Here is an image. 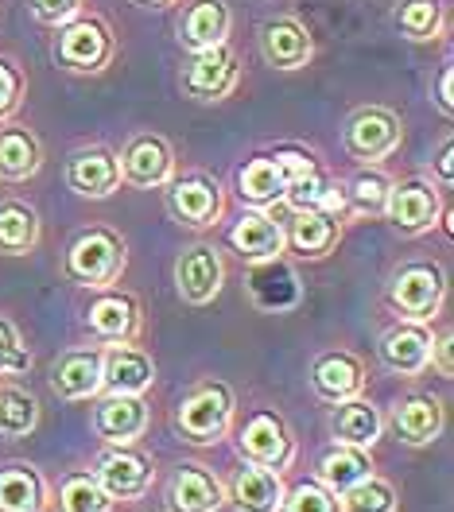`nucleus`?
<instances>
[{
	"label": "nucleus",
	"instance_id": "nucleus-1",
	"mask_svg": "<svg viewBox=\"0 0 454 512\" xmlns=\"http://www.w3.org/2000/svg\"><path fill=\"white\" fill-rule=\"evenodd\" d=\"M125 264H129V245L117 229L109 225H90L82 229L63 256V276L78 288H113L121 276H125Z\"/></svg>",
	"mask_w": 454,
	"mask_h": 512
},
{
	"label": "nucleus",
	"instance_id": "nucleus-2",
	"mask_svg": "<svg viewBox=\"0 0 454 512\" xmlns=\"http://www.w3.org/2000/svg\"><path fill=\"white\" fill-rule=\"evenodd\" d=\"M237 416V396L226 381L218 377H206L187 388V396L179 400L175 408V431L195 443V447H210V443H222L233 427Z\"/></svg>",
	"mask_w": 454,
	"mask_h": 512
},
{
	"label": "nucleus",
	"instance_id": "nucleus-3",
	"mask_svg": "<svg viewBox=\"0 0 454 512\" xmlns=\"http://www.w3.org/2000/svg\"><path fill=\"white\" fill-rule=\"evenodd\" d=\"M233 443H237V454L249 466H264L272 474H284L295 462L292 427H288V419L280 416V412H272V408H253L249 416L237 423Z\"/></svg>",
	"mask_w": 454,
	"mask_h": 512
},
{
	"label": "nucleus",
	"instance_id": "nucleus-4",
	"mask_svg": "<svg viewBox=\"0 0 454 512\" xmlns=\"http://www.w3.org/2000/svg\"><path fill=\"white\" fill-rule=\"evenodd\" d=\"M389 307L408 322H427L439 315L443 299H447V272L435 260H408L404 268H396L385 291Z\"/></svg>",
	"mask_w": 454,
	"mask_h": 512
},
{
	"label": "nucleus",
	"instance_id": "nucleus-5",
	"mask_svg": "<svg viewBox=\"0 0 454 512\" xmlns=\"http://www.w3.org/2000/svg\"><path fill=\"white\" fill-rule=\"evenodd\" d=\"M311 156H303L299 148H280L272 156H253L245 160V167L237 171V191L241 202H249L253 210H272V206H284V194L292 187V179L311 167Z\"/></svg>",
	"mask_w": 454,
	"mask_h": 512
},
{
	"label": "nucleus",
	"instance_id": "nucleus-6",
	"mask_svg": "<svg viewBox=\"0 0 454 512\" xmlns=\"http://www.w3.org/2000/svg\"><path fill=\"white\" fill-rule=\"evenodd\" d=\"M400 140H404V125L385 105H361L342 125V148L361 167L385 163L400 148Z\"/></svg>",
	"mask_w": 454,
	"mask_h": 512
},
{
	"label": "nucleus",
	"instance_id": "nucleus-7",
	"mask_svg": "<svg viewBox=\"0 0 454 512\" xmlns=\"http://www.w3.org/2000/svg\"><path fill=\"white\" fill-rule=\"evenodd\" d=\"M163 202H167L171 222H179L183 229H214L226 214V191L206 171L175 175L163 187Z\"/></svg>",
	"mask_w": 454,
	"mask_h": 512
},
{
	"label": "nucleus",
	"instance_id": "nucleus-8",
	"mask_svg": "<svg viewBox=\"0 0 454 512\" xmlns=\"http://www.w3.org/2000/svg\"><path fill=\"white\" fill-rule=\"evenodd\" d=\"M117 55V39L113 28L101 16H74L59 28L55 39V59L70 70V74H101Z\"/></svg>",
	"mask_w": 454,
	"mask_h": 512
},
{
	"label": "nucleus",
	"instance_id": "nucleus-9",
	"mask_svg": "<svg viewBox=\"0 0 454 512\" xmlns=\"http://www.w3.org/2000/svg\"><path fill=\"white\" fill-rule=\"evenodd\" d=\"M385 222L400 233V237H420L431 233L439 218H443V194L431 179H404L392 183L389 202H385Z\"/></svg>",
	"mask_w": 454,
	"mask_h": 512
},
{
	"label": "nucleus",
	"instance_id": "nucleus-10",
	"mask_svg": "<svg viewBox=\"0 0 454 512\" xmlns=\"http://www.w3.org/2000/svg\"><path fill=\"white\" fill-rule=\"evenodd\" d=\"M90 474L109 493V501H140L156 481V462H152V454L136 450L132 443L129 447H105Z\"/></svg>",
	"mask_w": 454,
	"mask_h": 512
},
{
	"label": "nucleus",
	"instance_id": "nucleus-11",
	"mask_svg": "<svg viewBox=\"0 0 454 512\" xmlns=\"http://www.w3.org/2000/svg\"><path fill=\"white\" fill-rule=\"evenodd\" d=\"M117 160H121V183L136 191H163L175 179V148L160 132H136Z\"/></svg>",
	"mask_w": 454,
	"mask_h": 512
},
{
	"label": "nucleus",
	"instance_id": "nucleus-12",
	"mask_svg": "<svg viewBox=\"0 0 454 512\" xmlns=\"http://www.w3.org/2000/svg\"><path fill=\"white\" fill-rule=\"evenodd\" d=\"M237 82H241V63L229 43L198 51L195 59L183 66V78H179L183 94L191 101H222L237 90Z\"/></svg>",
	"mask_w": 454,
	"mask_h": 512
},
{
	"label": "nucleus",
	"instance_id": "nucleus-13",
	"mask_svg": "<svg viewBox=\"0 0 454 512\" xmlns=\"http://www.w3.org/2000/svg\"><path fill=\"white\" fill-rule=\"evenodd\" d=\"M226 284V264L222 253L210 241H198L191 249H183L175 260V291L183 303L191 307H206L218 299V291Z\"/></svg>",
	"mask_w": 454,
	"mask_h": 512
},
{
	"label": "nucleus",
	"instance_id": "nucleus-14",
	"mask_svg": "<svg viewBox=\"0 0 454 512\" xmlns=\"http://www.w3.org/2000/svg\"><path fill=\"white\" fill-rule=\"evenodd\" d=\"M66 187L78 198H109L121 187V160L105 144H86L66 156Z\"/></svg>",
	"mask_w": 454,
	"mask_h": 512
},
{
	"label": "nucleus",
	"instance_id": "nucleus-15",
	"mask_svg": "<svg viewBox=\"0 0 454 512\" xmlns=\"http://www.w3.org/2000/svg\"><path fill=\"white\" fill-rule=\"evenodd\" d=\"M163 505L167 512H218L226 505V485L210 466L183 462L175 466V474L163 489Z\"/></svg>",
	"mask_w": 454,
	"mask_h": 512
},
{
	"label": "nucleus",
	"instance_id": "nucleus-16",
	"mask_svg": "<svg viewBox=\"0 0 454 512\" xmlns=\"http://www.w3.org/2000/svg\"><path fill=\"white\" fill-rule=\"evenodd\" d=\"M260 59L276 70H303L315 59V39L307 32V24H299L295 16H276L264 20L257 28Z\"/></svg>",
	"mask_w": 454,
	"mask_h": 512
},
{
	"label": "nucleus",
	"instance_id": "nucleus-17",
	"mask_svg": "<svg viewBox=\"0 0 454 512\" xmlns=\"http://www.w3.org/2000/svg\"><path fill=\"white\" fill-rule=\"evenodd\" d=\"M86 322H90V334L98 342L121 346V342H132L140 334L144 311H140V299L129 295V291L101 288V295L90 303V311H86Z\"/></svg>",
	"mask_w": 454,
	"mask_h": 512
},
{
	"label": "nucleus",
	"instance_id": "nucleus-18",
	"mask_svg": "<svg viewBox=\"0 0 454 512\" xmlns=\"http://www.w3.org/2000/svg\"><path fill=\"white\" fill-rule=\"evenodd\" d=\"M152 384H156V361H152L148 350H140V346H132V342L101 350V392H113V396H144Z\"/></svg>",
	"mask_w": 454,
	"mask_h": 512
},
{
	"label": "nucleus",
	"instance_id": "nucleus-19",
	"mask_svg": "<svg viewBox=\"0 0 454 512\" xmlns=\"http://www.w3.org/2000/svg\"><path fill=\"white\" fill-rule=\"evenodd\" d=\"M389 423L404 447H427V443H435V439L443 435V427H447V408H443L439 396L416 392V396H404V400L392 404Z\"/></svg>",
	"mask_w": 454,
	"mask_h": 512
},
{
	"label": "nucleus",
	"instance_id": "nucleus-20",
	"mask_svg": "<svg viewBox=\"0 0 454 512\" xmlns=\"http://www.w3.org/2000/svg\"><path fill=\"white\" fill-rule=\"evenodd\" d=\"M148 404L144 396H113L105 392L94 408V431L105 447H129L148 431Z\"/></svg>",
	"mask_w": 454,
	"mask_h": 512
},
{
	"label": "nucleus",
	"instance_id": "nucleus-21",
	"mask_svg": "<svg viewBox=\"0 0 454 512\" xmlns=\"http://www.w3.org/2000/svg\"><path fill=\"white\" fill-rule=\"evenodd\" d=\"M431 342H435V334L423 322L404 319L381 334L377 353H381V365L396 377H420L431 361Z\"/></svg>",
	"mask_w": 454,
	"mask_h": 512
},
{
	"label": "nucleus",
	"instance_id": "nucleus-22",
	"mask_svg": "<svg viewBox=\"0 0 454 512\" xmlns=\"http://www.w3.org/2000/svg\"><path fill=\"white\" fill-rule=\"evenodd\" d=\"M311 388L323 404H342L365 392V365L350 350H326L311 365Z\"/></svg>",
	"mask_w": 454,
	"mask_h": 512
},
{
	"label": "nucleus",
	"instance_id": "nucleus-23",
	"mask_svg": "<svg viewBox=\"0 0 454 512\" xmlns=\"http://www.w3.org/2000/svg\"><path fill=\"white\" fill-rule=\"evenodd\" d=\"M342 241V218L330 210H292V222L284 229V249L303 260H323Z\"/></svg>",
	"mask_w": 454,
	"mask_h": 512
},
{
	"label": "nucleus",
	"instance_id": "nucleus-24",
	"mask_svg": "<svg viewBox=\"0 0 454 512\" xmlns=\"http://www.w3.org/2000/svg\"><path fill=\"white\" fill-rule=\"evenodd\" d=\"M233 28V12H229L226 0H191L179 16V43L198 55V51H210V47H222Z\"/></svg>",
	"mask_w": 454,
	"mask_h": 512
},
{
	"label": "nucleus",
	"instance_id": "nucleus-25",
	"mask_svg": "<svg viewBox=\"0 0 454 512\" xmlns=\"http://www.w3.org/2000/svg\"><path fill=\"white\" fill-rule=\"evenodd\" d=\"M229 249L249 264L284 256V225L276 222L268 210H245L229 229Z\"/></svg>",
	"mask_w": 454,
	"mask_h": 512
},
{
	"label": "nucleus",
	"instance_id": "nucleus-26",
	"mask_svg": "<svg viewBox=\"0 0 454 512\" xmlns=\"http://www.w3.org/2000/svg\"><path fill=\"white\" fill-rule=\"evenodd\" d=\"M249 295H253V303H257L260 311H292L295 303H299V276H295V268L284 260V256H272V260H260L249 268Z\"/></svg>",
	"mask_w": 454,
	"mask_h": 512
},
{
	"label": "nucleus",
	"instance_id": "nucleus-27",
	"mask_svg": "<svg viewBox=\"0 0 454 512\" xmlns=\"http://www.w3.org/2000/svg\"><path fill=\"white\" fill-rule=\"evenodd\" d=\"M51 392L59 400H90L101 392V350H66L51 365Z\"/></svg>",
	"mask_w": 454,
	"mask_h": 512
},
{
	"label": "nucleus",
	"instance_id": "nucleus-28",
	"mask_svg": "<svg viewBox=\"0 0 454 512\" xmlns=\"http://www.w3.org/2000/svg\"><path fill=\"white\" fill-rule=\"evenodd\" d=\"M226 501L233 512H280L284 501V481L280 474L264 470V466H241L226 485Z\"/></svg>",
	"mask_w": 454,
	"mask_h": 512
},
{
	"label": "nucleus",
	"instance_id": "nucleus-29",
	"mask_svg": "<svg viewBox=\"0 0 454 512\" xmlns=\"http://www.w3.org/2000/svg\"><path fill=\"white\" fill-rule=\"evenodd\" d=\"M43 167V144L28 125L4 121L0 125V179L4 183H28Z\"/></svg>",
	"mask_w": 454,
	"mask_h": 512
},
{
	"label": "nucleus",
	"instance_id": "nucleus-30",
	"mask_svg": "<svg viewBox=\"0 0 454 512\" xmlns=\"http://www.w3.org/2000/svg\"><path fill=\"white\" fill-rule=\"evenodd\" d=\"M330 431L338 443H350V447L369 450L381 431H385V416L377 404H369L365 396H354V400H342V404H330Z\"/></svg>",
	"mask_w": 454,
	"mask_h": 512
},
{
	"label": "nucleus",
	"instance_id": "nucleus-31",
	"mask_svg": "<svg viewBox=\"0 0 454 512\" xmlns=\"http://www.w3.org/2000/svg\"><path fill=\"white\" fill-rule=\"evenodd\" d=\"M51 505L47 481L28 462H12L0 470V512H43Z\"/></svg>",
	"mask_w": 454,
	"mask_h": 512
},
{
	"label": "nucleus",
	"instance_id": "nucleus-32",
	"mask_svg": "<svg viewBox=\"0 0 454 512\" xmlns=\"http://www.w3.org/2000/svg\"><path fill=\"white\" fill-rule=\"evenodd\" d=\"M369 474H377L369 450L350 447V443H334V447H326L323 458H319V481H323L334 497H342L350 485L365 481Z\"/></svg>",
	"mask_w": 454,
	"mask_h": 512
},
{
	"label": "nucleus",
	"instance_id": "nucleus-33",
	"mask_svg": "<svg viewBox=\"0 0 454 512\" xmlns=\"http://www.w3.org/2000/svg\"><path fill=\"white\" fill-rule=\"evenodd\" d=\"M39 245V214L24 198L0 202V256H28Z\"/></svg>",
	"mask_w": 454,
	"mask_h": 512
},
{
	"label": "nucleus",
	"instance_id": "nucleus-34",
	"mask_svg": "<svg viewBox=\"0 0 454 512\" xmlns=\"http://www.w3.org/2000/svg\"><path fill=\"white\" fill-rule=\"evenodd\" d=\"M392 179L377 167H365L357 171L354 179L346 183L342 202H346V218H381L385 214V202H389Z\"/></svg>",
	"mask_w": 454,
	"mask_h": 512
},
{
	"label": "nucleus",
	"instance_id": "nucleus-35",
	"mask_svg": "<svg viewBox=\"0 0 454 512\" xmlns=\"http://www.w3.org/2000/svg\"><path fill=\"white\" fill-rule=\"evenodd\" d=\"M396 28L412 43L439 39V35L447 32V8H443V0H400Z\"/></svg>",
	"mask_w": 454,
	"mask_h": 512
},
{
	"label": "nucleus",
	"instance_id": "nucleus-36",
	"mask_svg": "<svg viewBox=\"0 0 454 512\" xmlns=\"http://www.w3.org/2000/svg\"><path fill=\"white\" fill-rule=\"evenodd\" d=\"M39 427V400L20 384H0V435L24 439Z\"/></svg>",
	"mask_w": 454,
	"mask_h": 512
},
{
	"label": "nucleus",
	"instance_id": "nucleus-37",
	"mask_svg": "<svg viewBox=\"0 0 454 512\" xmlns=\"http://www.w3.org/2000/svg\"><path fill=\"white\" fill-rule=\"evenodd\" d=\"M55 512H113V501H109V493L101 489L90 470H70L59 481Z\"/></svg>",
	"mask_w": 454,
	"mask_h": 512
},
{
	"label": "nucleus",
	"instance_id": "nucleus-38",
	"mask_svg": "<svg viewBox=\"0 0 454 512\" xmlns=\"http://www.w3.org/2000/svg\"><path fill=\"white\" fill-rule=\"evenodd\" d=\"M342 512H396L400 509V497H396V485L377 474H369L365 481L350 485L342 497H338Z\"/></svg>",
	"mask_w": 454,
	"mask_h": 512
},
{
	"label": "nucleus",
	"instance_id": "nucleus-39",
	"mask_svg": "<svg viewBox=\"0 0 454 512\" xmlns=\"http://www.w3.org/2000/svg\"><path fill=\"white\" fill-rule=\"evenodd\" d=\"M280 512H342L338 497L326 489L323 481H299L292 489H284V501H280Z\"/></svg>",
	"mask_w": 454,
	"mask_h": 512
},
{
	"label": "nucleus",
	"instance_id": "nucleus-40",
	"mask_svg": "<svg viewBox=\"0 0 454 512\" xmlns=\"http://www.w3.org/2000/svg\"><path fill=\"white\" fill-rule=\"evenodd\" d=\"M32 369V350L24 346L16 322L0 315V377H16V373H28Z\"/></svg>",
	"mask_w": 454,
	"mask_h": 512
},
{
	"label": "nucleus",
	"instance_id": "nucleus-41",
	"mask_svg": "<svg viewBox=\"0 0 454 512\" xmlns=\"http://www.w3.org/2000/svg\"><path fill=\"white\" fill-rule=\"evenodd\" d=\"M24 90H28L24 70L12 63V59H0V121H8V117L20 109Z\"/></svg>",
	"mask_w": 454,
	"mask_h": 512
},
{
	"label": "nucleus",
	"instance_id": "nucleus-42",
	"mask_svg": "<svg viewBox=\"0 0 454 512\" xmlns=\"http://www.w3.org/2000/svg\"><path fill=\"white\" fill-rule=\"evenodd\" d=\"M32 16L39 24H51V28H63L66 20H74L82 12V0H28Z\"/></svg>",
	"mask_w": 454,
	"mask_h": 512
},
{
	"label": "nucleus",
	"instance_id": "nucleus-43",
	"mask_svg": "<svg viewBox=\"0 0 454 512\" xmlns=\"http://www.w3.org/2000/svg\"><path fill=\"white\" fill-rule=\"evenodd\" d=\"M427 365H435L439 369V377H454V365H451V330L447 334H439L435 342H431V361Z\"/></svg>",
	"mask_w": 454,
	"mask_h": 512
},
{
	"label": "nucleus",
	"instance_id": "nucleus-44",
	"mask_svg": "<svg viewBox=\"0 0 454 512\" xmlns=\"http://www.w3.org/2000/svg\"><path fill=\"white\" fill-rule=\"evenodd\" d=\"M435 105H439L447 117L454 113V70L451 66H443L439 78H435Z\"/></svg>",
	"mask_w": 454,
	"mask_h": 512
},
{
	"label": "nucleus",
	"instance_id": "nucleus-45",
	"mask_svg": "<svg viewBox=\"0 0 454 512\" xmlns=\"http://www.w3.org/2000/svg\"><path fill=\"white\" fill-rule=\"evenodd\" d=\"M435 175H439V187L451 191L454 187V144L451 140H443V148H439V156H435Z\"/></svg>",
	"mask_w": 454,
	"mask_h": 512
},
{
	"label": "nucleus",
	"instance_id": "nucleus-46",
	"mask_svg": "<svg viewBox=\"0 0 454 512\" xmlns=\"http://www.w3.org/2000/svg\"><path fill=\"white\" fill-rule=\"evenodd\" d=\"M140 4H148V8H171V4H179V0H140Z\"/></svg>",
	"mask_w": 454,
	"mask_h": 512
}]
</instances>
